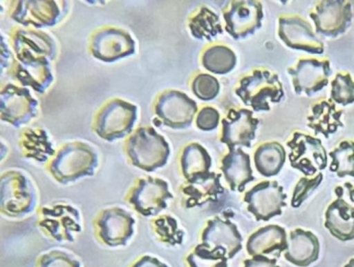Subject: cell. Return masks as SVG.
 <instances>
[{
  "instance_id": "36",
  "label": "cell",
  "mask_w": 354,
  "mask_h": 267,
  "mask_svg": "<svg viewBox=\"0 0 354 267\" xmlns=\"http://www.w3.org/2000/svg\"><path fill=\"white\" fill-rule=\"evenodd\" d=\"M223 252L212 250L206 244H196L185 257V267H229Z\"/></svg>"
},
{
  "instance_id": "4",
  "label": "cell",
  "mask_w": 354,
  "mask_h": 267,
  "mask_svg": "<svg viewBox=\"0 0 354 267\" xmlns=\"http://www.w3.org/2000/svg\"><path fill=\"white\" fill-rule=\"evenodd\" d=\"M38 196L30 178L17 170L1 175L0 209L10 217H22L36 209Z\"/></svg>"
},
{
  "instance_id": "29",
  "label": "cell",
  "mask_w": 354,
  "mask_h": 267,
  "mask_svg": "<svg viewBox=\"0 0 354 267\" xmlns=\"http://www.w3.org/2000/svg\"><path fill=\"white\" fill-rule=\"evenodd\" d=\"M18 142L22 155L38 163L50 161L57 153L48 134L42 128H24Z\"/></svg>"
},
{
  "instance_id": "42",
  "label": "cell",
  "mask_w": 354,
  "mask_h": 267,
  "mask_svg": "<svg viewBox=\"0 0 354 267\" xmlns=\"http://www.w3.org/2000/svg\"><path fill=\"white\" fill-rule=\"evenodd\" d=\"M243 265V267H281L277 265V258L271 259L266 256H254L246 259Z\"/></svg>"
},
{
  "instance_id": "16",
  "label": "cell",
  "mask_w": 354,
  "mask_h": 267,
  "mask_svg": "<svg viewBox=\"0 0 354 267\" xmlns=\"http://www.w3.org/2000/svg\"><path fill=\"white\" fill-rule=\"evenodd\" d=\"M38 114V101L26 87L7 84L0 92V115L15 128L28 124Z\"/></svg>"
},
{
  "instance_id": "22",
  "label": "cell",
  "mask_w": 354,
  "mask_h": 267,
  "mask_svg": "<svg viewBox=\"0 0 354 267\" xmlns=\"http://www.w3.org/2000/svg\"><path fill=\"white\" fill-rule=\"evenodd\" d=\"M221 177V174L209 171L185 179L180 188L183 206L194 208L218 200L219 196L225 192Z\"/></svg>"
},
{
  "instance_id": "7",
  "label": "cell",
  "mask_w": 354,
  "mask_h": 267,
  "mask_svg": "<svg viewBox=\"0 0 354 267\" xmlns=\"http://www.w3.org/2000/svg\"><path fill=\"white\" fill-rule=\"evenodd\" d=\"M287 146L290 165L306 177H314L327 167V151L320 139L295 130L287 141Z\"/></svg>"
},
{
  "instance_id": "1",
  "label": "cell",
  "mask_w": 354,
  "mask_h": 267,
  "mask_svg": "<svg viewBox=\"0 0 354 267\" xmlns=\"http://www.w3.org/2000/svg\"><path fill=\"white\" fill-rule=\"evenodd\" d=\"M235 93L254 112L270 111V103H279L285 95L279 77L264 68H252L242 76Z\"/></svg>"
},
{
  "instance_id": "18",
  "label": "cell",
  "mask_w": 354,
  "mask_h": 267,
  "mask_svg": "<svg viewBox=\"0 0 354 267\" xmlns=\"http://www.w3.org/2000/svg\"><path fill=\"white\" fill-rule=\"evenodd\" d=\"M66 1H13L10 16L24 26L35 29L57 24L67 14Z\"/></svg>"
},
{
  "instance_id": "28",
  "label": "cell",
  "mask_w": 354,
  "mask_h": 267,
  "mask_svg": "<svg viewBox=\"0 0 354 267\" xmlns=\"http://www.w3.org/2000/svg\"><path fill=\"white\" fill-rule=\"evenodd\" d=\"M289 248L287 232L279 225H268L260 228L248 237L246 250L250 256H265L277 252L281 255Z\"/></svg>"
},
{
  "instance_id": "30",
  "label": "cell",
  "mask_w": 354,
  "mask_h": 267,
  "mask_svg": "<svg viewBox=\"0 0 354 267\" xmlns=\"http://www.w3.org/2000/svg\"><path fill=\"white\" fill-rule=\"evenodd\" d=\"M287 159L285 147L277 141H268L257 147L254 153V167L264 177H273L283 169Z\"/></svg>"
},
{
  "instance_id": "44",
  "label": "cell",
  "mask_w": 354,
  "mask_h": 267,
  "mask_svg": "<svg viewBox=\"0 0 354 267\" xmlns=\"http://www.w3.org/2000/svg\"><path fill=\"white\" fill-rule=\"evenodd\" d=\"M11 52H10L9 48L7 47L5 43V37H1V68L3 70H6V61H8L9 63V68L11 66V63H10L9 60L12 59Z\"/></svg>"
},
{
  "instance_id": "23",
  "label": "cell",
  "mask_w": 354,
  "mask_h": 267,
  "mask_svg": "<svg viewBox=\"0 0 354 267\" xmlns=\"http://www.w3.org/2000/svg\"><path fill=\"white\" fill-rule=\"evenodd\" d=\"M9 70L22 86L32 87L38 93H44L53 82L50 61L45 58L16 56Z\"/></svg>"
},
{
  "instance_id": "25",
  "label": "cell",
  "mask_w": 354,
  "mask_h": 267,
  "mask_svg": "<svg viewBox=\"0 0 354 267\" xmlns=\"http://www.w3.org/2000/svg\"><path fill=\"white\" fill-rule=\"evenodd\" d=\"M221 170L225 181L233 192H242L254 176L250 165V157L242 148L231 149L221 159Z\"/></svg>"
},
{
  "instance_id": "10",
  "label": "cell",
  "mask_w": 354,
  "mask_h": 267,
  "mask_svg": "<svg viewBox=\"0 0 354 267\" xmlns=\"http://www.w3.org/2000/svg\"><path fill=\"white\" fill-rule=\"evenodd\" d=\"M337 197L325 211L324 226L341 241L354 239V186L345 182L335 188Z\"/></svg>"
},
{
  "instance_id": "14",
  "label": "cell",
  "mask_w": 354,
  "mask_h": 267,
  "mask_svg": "<svg viewBox=\"0 0 354 267\" xmlns=\"http://www.w3.org/2000/svg\"><path fill=\"white\" fill-rule=\"evenodd\" d=\"M352 17V4L348 0H322L310 12L317 34L330 39L347 31Z\"/></svg>"
},
{
  "instance_id": "12",
  "label": "cell",
  "mask_w": 354,
  "mask_h": 267,
  "mask_svg": "<svg viewBox=\"0 0 354 267\" xmlns=\"http://www.w3.org/2000/svg\"><path fill=\"white\" fill-rule=\"evenodd\" d=\"M292 77V84L296 95L312 97L328 85L330 77V61L328 58L301 56L294 66L287 70Z\"/></svg>"
},
{
  "instance_id": "26",
  "label": "cell",
  "mask_w": 354,
  "mask_h": 267,
  "mask_svg": "<svg viewBox=\"0 0 354 267\" xmlns=\"http://www.w3.org/2000/svg\"><path fill=\"white\" fill-rule=\"evenodd\" d=\"M343 109H339L331 99H321L313 103L308 114V126L316 135L329 138L343 128Z\"/></svg>"
},
{
  "instance_id": "15",
  "label": "cell",
  "mask_w": 354,
  "mask_h": 267,
  "mask_svg": "<svg viewBox=\"0 0 354 267\" xmlns=\"http://www.w3.org/2000/svg\"><path fill=\"white\" fill-rule=\"evenodd\" d=\"M287 195L283 186L275 180H264L252 186L244 195L243 201L248 204V212L256 221H267L283 213L281 208L287 206Z\"/></svg>"
},
{
  "instance_id": "19",
  "label": "cell",
  "mask_w": 354,
  "mask_h": 267,
  "mask_svg": "<svg viewBox=\"0 0 354 267\" xmlns=\"http://www.w3.org/2000/svg\"><path fill=\"white\" fill-rule=\"evenodd\" d=\"M277 34L287 47L310 54L324 53V43L313 30L312 25L299 14L279 17Z\"/></svg>"
},
{
  "instance_id": "13",
  "label": "cell",
  "mask_w": 354,
  "mask_h": 267,
  "mask_svg": "<svg viewBox=\"0 0 354 267\" xmlns=\"http://www.w3.org/2000/svg\"><path fill=\"white\" fill-rule=\"evenodd\" d=\"M225 29L234 39H245L262 27L264 12L258 0H232L223 10Z\"/></svg>"
},
{
  "instance_id": "11",
  "label": "cell",
  "mask_w": 354,
  "mask_h": 267,
  "mask_svg": "<svg viewBox=\"0 0 354 267\" xmlns=\"http://www.w3.org/2000/svg\"><path fill=\"white\" fill-rule=\"evenodd\" d=\"M154 112L158 118L156 124L171 128H187L198 114V105L186 93L179 90H165L157 97Z\"/></svg>"
},
{
  "instance_id": "45",
  "label": "cell",
  "mask_w": 354,
  "mask_h": 267,
  "mask_svg": "<svg viewBox=\"0 0 354 267\" xmlns=\"http://www.w3.org/2000/svg\"><path fill=\"white\" fill-rule=\"evenodd\" d=\"M344 267H354V258H352L351 260L349 261V263L346 264Z\"/></svg>"
},
{
  "instance_id": "20",
  "label": "cell",
  "mask_w": 354,
  "mask_h": 267,
  "mask_svg": "<svg viewBox=\"0 0 354 267\" xmlns=\"http://www.w3.org/2000/svg\"><path fill=\"white\" fill-rule=\"evenodd\" d=\"M91 52L103 62H115L136 53V41L127 31L118 27L98 29L91 37Z\"/></svg>"
},
{
  "instance_id": "40",
  "label": "cell",
  "mask_w": 354,
  "mask_h": 267,
  "mask_svg": "<svg viewBox=\"0 0 354 267\" xmlns=\"http://www.w3.org/2000/svg\"><path fill=\"white\" fill-rule=\"evenodd\" d=\"M323 174L318 173L314 177H301L298 180L292 195L291 206L298 208L310 196L313 192L320 186Z\"/></svg>"
},
{
  "instance_id": "38",
  "label": "cell",
  "mask_w": 354,
  "mask_h": 267,
  "mask_svg": "<svg viewBox=\"0 0 354 267\" xmlns=\"http://www.w3.org/2000/svg\"><path fill=\"white\" fill-rule=\"evenodd\" d=\"M192 90L198 99L205 101H212L218 95L221 84L215 77L200 72L192 79Z\"/></svg>"
},
{
  "instance_id": "24",
  "label": "cell",
  "mask_w": 354,
  "mask_h": 267,
  "mask_svg": "<svg viewBox=\"0 0 354 267\" xmlns=\"http://www.w3.org/2000/svg\"><path fill=\"white\" fill-rule=\"evenodd\" d=\"M16 56L45 58L49 61L57 56V47L50 34L35 28H16L10 33Z\"/></svg>"
},
{
  "instance_id": "35",
  "label": "cell",
  "mask_w": 354,
  "mask_h": 267,
  "mask_svg": "<svg viewBox=\"0 0 354 267\" xmlns=\"http://www.w3.org/2000/svg\"><path fill=\"white\" fill-rule=\"evenodd\" d=\"M151 230L157 239L167 246H180L184 242L183 230L180 229L179 224L175 217L169 215H159L150 221Z\"/></svg>"
},
{
  "instance_id": "43",
  "label": "cell",
  "mask_w": 354,
  "mask_h": 267,
  "mask_svg": "<svg viewBox=\"0 0 354 267\" xmlns=\"http://www.w3.org/2000/svg\"><path fill=\"white\" fill-rule=\"evenodd\" d=\"M130 267H169L165 262L159 260L158 258L150 255H144L136 259Z\"/></svg>"
},
{
  "instance_id": "17",
  "label": "cell",
  "mask_w": 354,
  "mask_h": 267,
  "mask_svg": "<svg viewBox=\"0 0 354 267\" xmlns=\"http://www.w3.org/2000/svg\"><path fill=\"white\" fill-rule=\"evenodd\" d=\"M260 119L254 117V111L245 108H231L225 118L221 119V143L227 145L229 150L252 147L256 139V132Z\"/></svg>"
},
{
  "instance_id": "41",
  "label": "cell",
  "mask_w": 354,
  "mask_h": 267,
  "mask_svg": "<svg viewBox=\"0 0 354 267\" xmlns=\"http://www.w3.org/2000/svg\"><path fill=\"white\" fill-rule=\"evenodd\" d=\"M196 126L205 132L215 130L221 122L218 110L211 106H204L198 110L196 117Z\"/></svg>"
},
{
  "instance_id": "21",
  "label": "cell",
  "mask_w": 354,
  "mask_h": 267,
  "mask_svg": "<svg viewBox=\"0 0 354 267\" xmlns=\"http://www.w3.org/2000/svg\"><path fill=\"white\" fill-rule=\"evenodd\" d=\"M201 239L208 248L223 252L227 259H233L242 250L243 238L231 219L216 215L207 221Z\"/></svg>"
},
{
  "instance_id": "5",
  "label": "cell",
  "mask_w": 354,
  "mask_h": 267,
  "mask_svg": "<svg viewBox=\"0 0 354 267\" xmlns=\"http://www.w3.org/2000/svg\"><path fill=\"white\" fill-rule=\"evenodd\" d=\"M37 225L45 235L57 242H74L82 231L80 210L67 203L41 207L37 212Z\"/></svg>"
},
{
  "instance_id": "39",
  "label": "cell",
  "mask_w": 354,
  "mask_h": 267,
  "mask_svg": "<svg viewBox=\"0 0 354 267\" xmlns=\"http://www.w3.org/2000/svg\"><path fill=\"white\" fill-rule=\"evenodd\" d=\"M36 267H82V263L65 250H51L38 257Z\"/></svg>"
},
{
  "instance_id": "32",
  "label": "cell",
  "mask_w": 354,
  "mask_h": 267,
  "mask_svg": "<svg viewBox=\"0 0 354 267\" xmlns=\"http://www.w3.org/2000/svg\"><path fill=\"white\" fill-rule=\"evenodd\" d=\"M201 60L208 72L216 75L229 74L237 64L235 52L223 43H214L205 48Z\"/></svg>"
},
{
  "instance_id": "33",
  "label": "cell",
  "mask_w": 354,
  "mask_h": 267,
  "mask_svg": "<svg viewBox=\"0 0 354 267\" xmlns=\"http://www.w3.org/2000/svg\"><path fill=\"white\" fill-rule=\"evenodd\" d=\"M188 27L194 39L206 41L216 39L223 31L218 14L206 6H202L192 14L188 20Z\"/></svg>"
},
{
  "instance_id": "3",
  "label": "cell",
  "mask_w": 354,
  "mask_h": 267,
  "mask_svg": "<svg viewBox=\"0 0 354 267\" xmlns=\"http://www.w3.org/2000/svg\"><path fill=\"white\" fill-rule=\"evenodd\" d=\"M125 149L132 165L147 172L167 165L171 153L165 137L150 126L134 130L126 140Z\"/></svg>"
},
{
  "instance_id": "37",
  "label": "cell",
  "mask_w": 354,
  "mask_h": 267,
  "mask_svg": "<svg viewBox=\"0 0 354 267\" xmlns=\"http://www.w3.org/2000/svg\"><path fill=\"white\" fill-rule=\"evenodd\" d=\"M330 99L341 106L354 103V79L349 72H339L330 82Z\"/></svg>"
},
{
  "instance_id": "8",
  "label": "cell",
  "mask_w": 354,
  "mask_h": 267,
  "mask_svg": "<svg viewBox=\"0 0 354 267\" xmlns=\"http://www.w3.org/2000/svg\"><path fill=\"white\" fill-rule=\"evenodd\" d=\"M174 198L169 184L161 178H138L126 195L125 200L142 217H156Z\"/></svg>"
},
{
  "instance_id": "31",
  "label": "cell",
  "mask_w": 354,
  "mask_h": 267,
  "mask_svg": "<svg viewBox=\"0 0 354 267\" xmlns=\"http://www.w3.org/2000/svg\"><path fill=\"white\" fill-rule=\"evenodd\" d=\"M211 166L212 159L200 143H189L180 155V169L185 179H189L196 174L207 173L210 171Z\"/></svg>"
},
{
  "instance_id": "27",
  "label": "cell",
  "mask_w": 354,
  "mask_h": 267,
  "mask_svg": "<svg viewBox=\"0 0 354 267\" xmlns=\"http://www.w3.org/2000/svg\"><path fill=\"white\" fill-rule=\"evenodd\" d=\"M320 242L313 232L297 229L290 232L289 248L285 252V259L298 267H308L318 260Z\"/></svg>"
},
{
  "instance_id": "2",
  "label": "cell",
  "mask_w": 354,
  "mask_h": 267,
  "mask_svg": "<svg viewBox=\"0 0 354 267\" xmlns=\"http://www.w3.org/2000/svg\"><path fill=\"white\" fill-rule=\"evenodd\" d=\"M98 163V155L92 146L84 142H72L57 151L49 161L48 170L57 181L67 184L94 175Z\"/></svg>"
},
{
  "instance_id": "6",
  "label": "cell",
  "mask_w": 354,
  "mask_h": 267,
  "mask_svg": "<svg viewBox=\"0 0 354 267\" xmlns=\"http://www.w3.org/2000/svg\"><path fill=\"white\" fill-rule=\"evenodd\" d=\"M138 107L122 99H111L97 112L93 130L100 138L115 141L127 137L133 130Z\"/></svg>"
},
{
  "instance_id": "9",
  "label": "cell",
  "mask_w": 354,
  "mask_h": 267,
  "mask_svg": "<svg viewBox=\"0 0 354 267\" xmlns=\"http://www.w3.org/2000/svg\"><path fill=\"white\" fill-rule=\"evenodd\" d=\"M93 225L99 242L109 248H118L126 246L131 239L136 219L121 207H109L96 215Z\"/></svg>"
},
{
  "instance_id": "34",
  "label": "cell",
  "mask_w": 354,
  "mask_h": 267,
  "mask_svg": "<svg viewBox=\"0 0 354 267\" xmlns=\"http://www.w3.org/2000/svg\"><path fill=\"white\" fill-rule=\"evenodd\" d=\"M331 157L329 170L337 174V177L350 176L354 178V141L347 139L341 141L330 152Z\"/></svg>"
}]
</instances>
